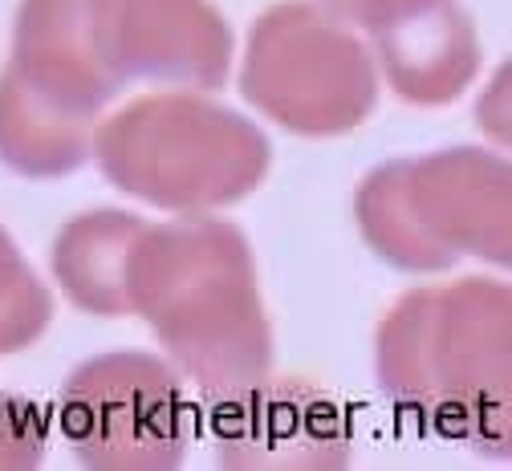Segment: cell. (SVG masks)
Wrapping results in <instances>:
<instances>
[{
  "mask_svg": "<svg viewBox=\"0 0 512 471\" xmlns=\"http://www.w3.org/2000/svg\"><path fill=\"white\" fill-rule=\"evenodd\" d=\"M374 378L419 427L488 459L512 451V293L488 277L403 293L374 333Z\"/></svg>",
  "mask_w": 512,
  "mask_h": 471,
  "instance_id": "cell-1",
  "label": "cell"
},
{
  "mask_svg": "<svg viewBox=\"0 0 512 471\" xmlns=\"http://www.w3.org/2000/svg\"><path fill=\"white\" fill-rule=\"evenodd\" d=\"M126 297L200 394L240 390L273 374V321L252 244L236 224L212 212L143 224L126 260Z\"/></svg>",
  "mask_w": 512,
  "mask_h": 471,
  "instance_id": "cell-2",
  "label": "cell"
},
{
  "mask_svg": "<svg viewBox=\"0 0 512 471\" xmlns=\"http://www.w3.org/2000/svg\"><path fill=\"white\" fill-rule=\"evenodd\" d=\"M90 159L122 195L175 216H208L265 183L273 143L252 118L208 94L163 90L98 122Z\"/></svg>",
  "mask_w": 512,
  "mask_h": 471,
  "instance_id": "cell-3",
  "label": "cell"
},
{
  "mask_svg": "<svg viewBox=\"0 0 512 471\" xmlns=\"http://www.w3.org/2000/svg\"><path fill=\"white\" fill-rule=\"evenodd\" d=\"M370 252L399 273H447L456 260L512 264V171L484 147H447L374 167L354 191Z\"/></svg>",
  "mask_w": 512,
  "mask_h": 471,
  "instance_id": "cell-4",
  "label": "cell"
},
{
  "mask_svg": "<svg viewBox=\"0 0 512 471\" xmlns=\"http://www.w3.org/2000/svg\"><path fill=\"white\" fill-rule=\"evenodd\" d=\"M240 94L265 118L305 139H334L378 106L370 45L317 0H281L248 29Z\"/></svg>",
  "mask_w": 512,
  "mask_h": 471,
  "instance_id": "cell-5",
  "label": "cell"
},
{
  "mask_svg": "<svg viewBox=\"0 0 512 471\" xmlns=\"http://www.w3.org/2000/svg\"><path fill=\"white\" fill-rule=\"evenodd\" d=\"M57 423L74 459L94 471H167L191 447L179 370L147 350H110L70 370Z\"/></svg>",
  "mask_w": 512,
  "mask_h": 471,
  "instance_id": "cell-6",
  "label": "cell"
},
{
  "mask_svg": "<svg viewBox=\"0 0 512 471\" xmlns=\"http://www.w3.org/2000/svg\"><path fill=\"white\" fill-rule=\"evenodd\" d=\"M204 427L216 463L236 471H330L354 451L350 419L330 394L273 374L204 394Z\"/></svg>",
  "mask_w": 512,
  "mask_h": 471,
  "instance_id": "cell-7",
  "label": "cell"
},
{
  "mask_svg": "<svg viewBox=\"0 0 512 471\" xmlns=\"http://www.w3.org/2000/svg\"><path fill=\"white\" fill-rule=\"evenodd\" d=\"M110 70L131 82L220 90L232 74L236 37L212 0H94Z\"/></svg>",
  "mask_w": 512,
  "mask_h": 471,
  "instance_id": "cell-8",
  "label": "cell"
},
{
  "mask_svg": "<svg viewBox=\"0 0 512 471\" xmlns=\"http://www.w3.org/2000/svg\"><path fill=\"white\" fill-rule=\"evenodd\" d=\"M9 65L37 94L86 118L126 90L102 53L94 0H21Z\"/></svg>",
  "mask_w": 512,
  "mask_h": 471,
  "instance_id": "cell-9",
  "label": "cell"
},
{
  "mask_svg": "<svg viewBox=\"0 0 512 471\" xmlns=\"http://www.w3.org/2000/svg\"><path fill=\"white\" fill-rule=\"evenodd\" d=\"M370 41L378 74L411 106L456 102L480 70V37L460 0H435L427 13Z\"/></svg>",
  "mask_w": 512,
  "mask_h": 471,
  "instance_id": "cell-10",
  "label": "cell"
},
{
  "mask_svg": "<svg viewBox=\"0 0 512 471\" xmlns=\"http://www.w3.org/2000/svg\"><path fill=\"white\" fill-rule=\"evenodd\" d=\"M139 232L143 220L122 208H94L66 220L49 248L57 289L90 317H131L126 260Z\"/></svg>",
  "mask_w": 512,
  "mask_h": 471,
  "instance_id": "cell-11",
  "label": "cell"
},
{
  "mask_svg": "<svg viewBox=\"0 0 512 471\" xmlns=\"http://www.w3.org/2000/svg\"><path fill=\"white\" fill-rule=\"evenodd\" d=\"M94 122L37 94L13 65L0 70V163L25 179H61L90 163Z\"/></svg>",
  "mask_w": 512,
  "mask_h": 471,
  "instance_id": "cell-12",
  "label": "cell"
},
{
  "mask_svg": "<svg viewBox=\"0 0 512 471\" xmlns=\"http://www.w3.org/2000/svg\"><path fill=\"white\" fill-rule=\"evenodd\" d=\"M53 321V293L25 260L17 240L0 228V354H21L45 338Z\"/></svg>",
  "mask_w": 512,
  "mask_h": 471,
  "instance_id": "cell-13",
  "label": "cell"
},
{
  "mask_svg": "<svg viewBox=\"0 0 512 471\" xmlns=\"http://www.w3.org/2000/svg\"><path fill=\"white\" fill-rule=\"evenodd\" d=\"M49 419L33 398L0 390V471H29L45 459Z\"/></svg>",
  "mask_w": 512,
  "mask_h": 471,
  "instance_id": "cell-14",
  "label": "cell"
},
{
  "mask_svg": "<svg viewBox=\"0 0 512 471\" xmlns=\"http://www.w3.org/2000/svg\"><path fill=\"white\" fill-rule=\"evenodd\" d=\"M330 17H338L342 25L350 29H362V33H382V29H395L419 13H427L435 0H317Z\"/></svg>",
  "mask_w": 512,
  "mask_h": 471,
  "instance_id": "cell-15",
  "label": "cell"
}]
</instances>
